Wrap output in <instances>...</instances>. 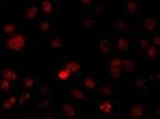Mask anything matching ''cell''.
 <instances>
[{
	"label": "cell",
	"instance_id": "cell-1",
	"mask_svg": "<svg viewBox=\"0 0 160 119\" xmlns=\"http://www.w3.org/2000/svg\"><path fill=\"white\" fill-rule=\"evenodd\" d=\"M28 41H29V36H28V31L26 30H21L15 33L11 36H8L4 41V46L9 53H14V54H21L24 53V50L28 46Z\"/></svg>",
	"mask_w": 160,
	"mask_h": 119
},
{
	"label": "cell",
	"instance_id": "cell-2",
	"mask_svg": "<svg viewBox=\"0 0 160 119\" xmlns=\"http://www.w3.org/2000/svg\"><path fill=\"white\" fill-rule=\"evenodd\" d=\"M105 68H106V78H111L112 80L119 79L122 71V58L118 55H112L105 61Z\"/></svg>",
	"mask_w": 160,
	"mask_h": 119
},
{
	"label": "cell",
	"instance_id": "cell-3",
	"mask_svg": "<svg viewBox=\"0 0 160 119\" xmlns=\"http://www.w3.org/2000/svg\"><path fill=\"white\" fill-rule=\"evenodd\" d=\"M80 20H81V26L82 29L88 31H96L100 28V23L95 15H92L90 11L86 9H82L80 13Z\"/></svg>",
	"mask_w": 160,
	"mask_h": 119
},
{
	"label": "cell",
	"instance_id": "cell-4",
	"mask_svg": "<svg viewBox=\"0 0 160 119\" xmlns=\"http://www.w3.org/2000/svg\"><path fill=\"white\" fill-rule=\"evenodd\" d=\"M96 109L102 115H112L116 111V101L112 99L102 98L96 100Z\"/></svg>",
	"mask_w": 160,
	"mask_h": 119
},
{
	"label": "cell",
	"instance_id": "cell-5",
	"mask_svg": "<svg viewBox=\"0 0 160 119\" xmlns=\"http://www.w3.org/2000/svg\"><path fill=\"white\" fill-rule=\"evenodd\" d=\"M39 9L40 13L50 19H54L58 14V8H56V0H41L39 3Z\"/></svg>",
	"mask_w": 160,
	"mask_h": 119
},
{
	"label": "cell",
	"instance_id": "cell-6",
	"mask_svg": "<svg viewBox=\"0 0 160 119\" xmlns=\"http://www.w3.org/2000/svg\"><path fill=\"white\" fill-rule=\"evenodd\" d=\"M59 110L65 118H76L79 115V106L75 100L61 103L59 105Z\"/></svg>",
	"mask_w": 160,
	"mask_h": 119
},
{
	"label": "cell",
	"instance_id": "cell-7",
	"mask_svg": "<svg viewBox=\"0 0 160 119\" xmlns=\"http://www.w3.org/2000/svg\"><path fill=\"white\" fill-rule=\"evenodd\" d=\"M39 6L34 3H26L21 6V15L26 21H34L39 15Z\"/></svg>",
	"mask_w": 160,
	"mask_h": 119
},
{
	"label": "cell",
	"instance_id": "cell-8",
	"mask_svg": "<svg viewBox=\"0 0 160 119\" xmlns=\"http://www.w3.org/2000/svg\"><path fill=\"white\" fill-rule=\"evenodd\" d=\"M112 46L116 50H119L124 54H128V53L131 51V48H132L131 39L128 38V36H118V38H115V40L112 43Z\"/></svg>",
	"mask_w": 160,
	"mask_h": 119
},
{
	"label": "cell",
	"instance_id": "cell-9",
	"mask_svg": "<svg viewBox=\"0 0 160 119\" xmlns=\"http://www.w3.org/2000/svg\"><path fill=\"white\" fill-rule=\"evenodd\" d=\"M20 24L18 21H1L0 23V33L2 36H11L19 31Z\"/></svg>",
	"mask_w": 160,
	"mask_h": 119
},
{
	"label": "cell",
	"instance_id": "cell-10",
	"mask_svg": "<svg viewBox=\"0 0 160 119\" xmlns=\"http://www.w3.org/2000/svg\"><path fill=\"white\" fill-rule=\"evenodd\" d=\"M98 85H99V80H98V76H96V75L88 74V75H84V76H82L81 86H82L85 90H88L89 93H95Z\"/></svg>",
	"mask_w": 160,
	"mask_h": 119
},
{
	"label": "cell",
	"instance_id": "cell-11",
	"mask_svg": "<svg viewBox=\"0 0 160 119\" xmlns=\"http://www.w3.org/2000/svg\"><path fill=\"white\" fill-rule=\"evenodd\" d=\"M38 29L41 35H50L54 34V21L50 18L40 19L38 23Z\"/></svg>",
	"mask_w": 160,
	"mask_h": 119
},
{
	"label": "cell",
	"instance_id": "cell-12",
	"mask_svg": "<svg viewBox=\"0 0 160 119\" xmlns=\"http://www.w3.org/2000/svg\"><path fill=\"white\" fill-rule=\"evenodd\" d=\"M52 76L56 81H69L70 79L74 78V75L71 73H69L62 65H56L54 68V71H52Z\"/></svg>",
	"mask_w": 160,
	"mask_h": 119
},
{
	"label": "cell",
	"instance_id": "cell-13",
	"mask_svg": "<svg viewBox=\"0 0 160 119\" xmlns=\"http://www.w3.org/2000/svg\"><path fill=\"white\" fill-rule=\"evenodd\" d=\"M158 26V16L156 15H152V16H148L145 18L144 23H142V34H151L155 31Z\"/></svg>",
	"mask_w": 160,
	"mask_h": 119
},
{
	"label": "cell",
	"instance_id": "cell-14",
	"mask_svg": "<svg viewBox=\"0 0 160 119\" xmlns=\"http://www.w3.org/2000/svg\"><path fill=\"white\" fill-rule=\"evenodd\" d=\"M61 65L69 73H71L72 75L78 74L80 71V69H81V64H80V61L78 59H65V60L61 61Z\"/></svg>",
	"mask_w": 160,
	"mask_h": 119
},
{
	"label": "cell",
	"instance_id": "cell-15",
	"mask_svg": "<svg viewBox=\"0 0 160 119\" xmlns=\"http://www.w3.org/2000/svg\"><path fill=\"white\" fill-rule=\"evenodd\" d=\"M69 96L78 101V100H82L86 98V93H85V89L80 85H72L70 89H69Z\"/></svg>",
	"mask_w": 160,
	"mask_h": 119
},
{
	"label": "cell",
	"instance_id": "cell-16",
	"mask_svg": "<svg viewBox=\"0 0 160 119\" xmlns=\"http://www.w3.org/2000/svg\"><path fill=\"white\" fill-rule=\"evenodd\" d=\"M122 10H124V14L125 15L131 16V15H134V14L138 13V10H139V3L132 1V0H124L122 1Z\"/></svg>",
	"mask_w": 160,
	"mask_h": 119
},
{
	"label": "cell",
	"instance_id": "cell-17",
	"mask_svg": "<svg viewBox=\"0 0 160 119\" xmlns=\"http://www.w3.org/2000/svg\"><path fill=\"white\" fill-rule=\"evenodd\" d=\"M1 76L5 78V79H8V80H10L12 84H15V83L18 81V79H19V74H18V71H16L14 68H11V66H6V65L2 66Z\"/></svg>",
	"mask_w": 160,
	"mask_h": 119
},
{
	"label": "cell",
	"instance_id": "cell-18",
	"mask_svg": "<svg viewBox=\"0 0 160 119\" xmlns=\"http://www.w3.org/2000/svg\"><path fill=\"white\" fill-rule=\"evenodd\" d=\"M18 94H15V93H12V94H9V95H6L5 96V99H4V101H2V109L4 110H11V109H14L15 106H18Z\"/></svg>",
	"mask_w": 160,
	"mask_h": 119
},
{
	"label": "cell",
	"instance_id": "cell-19",
	"mask_svg": "<svg viewBox=\"0 0 160 119\" xmlns=\"http://www.w3.org/2000/svg\"><path fill=\"white\" fill-rule=\"evenodd\" d=\"M112 41L108 38H104V39H100L98 41V49L100 50V53L102 54H110L112 51Z\"/></svg>",
	"mask_w": 160,
	"mask_h": 119
},
{
	"label": "cell",
	"instance_id": "cell-20",
	"mask_svg": "<svg viewBox=\"0 0 160 119\" xmlns=\"http://www.w3.org/2000/svg\"><path fill=\"white\" fill-rule=\"evenodd\" d=\"M129 114L131 118L140 119L144 116V105L141 103H135L129 108Z\"/></svg>",
	"mask_w": 160,
	"mask_h": 119
},
{
	"label": "cell",
	"instance_id": "cell-21",
	"mask_svg": "<svg viewBox=\"0 0 160 119\" xmlns=\"http://www.w3.org/2000/svg\"><path fill=\"white\" fill-rule=\"evenodd\" d=\"M144 58L146 60H156L158 59V46H155L154 44H149L144 50H142Z\"/></svg>",
	"mask_w": 160,
	"mask_h": 119
},
{
	"label": "cell",
	"instance_id": "cell-22",
	"mask_svg": "<svg viewBox=\"0 0 160 119\" xmlns=\"http://www.w3.org/2000/svg\"><path fill=\"white\" fill-rule=\"evenodd\" d=\"M95 91L98 93V95H101V96H112L114 93H115L114 91V88L110 84H106V83L98 85V88H96Z\"/></svg>",
	"mask_w": 160,
	"mask_h": 119
},
{
	"label": "cell",
	"instance_id": "cell-23",
	"mask_svg": "<svg viewBox=\"0 0 160 119\" xmlns=\"http://www.w3.org/2000/svg\"><path fill=\"white\" fill-rule=\"evenodd\" d=\"M21 83H22L24 89H28V90H32L38 85V80L35 78H31V76H24L21 79Z\"/></svg>",
	"mask_w": 160,
	"mask_h": 119
},
{
	"label": "cell",
	"instance_id": "cell-24",
	"mask_svg": "<svg viewBox=\"0 0 160 119\" xmlns=\"http://www.w3.org/2000/svg\"><path fill=\"white\" fill-rule=\"evenodd\" d=\"M89 11H90L92 15H101V14H104V13L106 11V5H105L104 3L98 4V5H92Z\"/></svg>",
	"mask_w": 160,
	"mask_h": 119
},
{
	"label": "cell",
	"instance_id": "cell-25",
	"mask_svg": "<svg viewBox=\"0 0 160 119\" xmlns=\"http://www.w3.org/2000/svg\"><path fill=\"white\" fill-rule=\"evenodd\" d=\"M136 68V61L134 59H122V70L132 71Z\"/></svg>",
	"mask_w": 160,
	"mask_h": 119
},
{
	"label": "cell",
	"instance_id": "cell-26",
	"mask_svg": "<svg viewBox=\"0 0 160 119\" xmlns=\"http://www.w3.org/2000/svg\"><path fill=\"white\" fill-rule=\"evenodd\" d=\"M114 28H115V30H118V31H122V33H126V34L131 33V28H130L126 23H124V21H116V23L114 24Z\"/></svg>",
	"mask_w": 160,
	"mask_h": 119
},
{
	"label": "cell",
	"instance_id": "cell-27",
	"mask_svg": "<svg viewBox=\"0 0 160 119\" xmlns=\"http://www.w3.org/2000/svg\"><path fill=\"white\" fill-rule=\"evenodd\" d=\"M12 83L10 81V80H8V79H5V78H0V91H2V93H6V91H9V90H11V88H12Z\"/></svg>",
	"mask_w": 160,
	"mask_h": 119
},
{
	"label": "cell",
	"instance_id": "cell-28",
	"mask_svg": "<svg viewBox=\"0 0 160 119\" xmlns=\"http://www.w3.org/2000/svg\"><path fill=\"white\" fill-rule=\"evenodd\" d=\"M50 45H51V48H52V49H60V48H62L64 41H62L59 36L52 35V36H51V39H50Z\"/></svg>",
	"mask_w": 160,
	"mask_h": 119
},
{
	"label": "cell",
	"instance_id": "cell-29",
	"mask_svg": "<svg viewBox=\"0 0 160 119\" xmlns=\"http://www.w3.org/2000/svg\"><path fill=\"white\" fill-rule=\"evenodd\" d=\"M134 81H135V85H136L139 89L146 91V89H148V80H146V79H144L142 76H136Z\"/></svg>",
	"mask_w": 160,
	"mask_h": 119
},
{
	"label": "cell",
	"instance_id": "cell-30",
	"mask_svg": "<svg viewBox=\"0 0 160 119\" xmlns=\"http://www.w3.org/2000/svg\"><path fill=\"white\" fill-rule=\"evenodd\" d=\"M159 73H151L150 75H149V78H148V84H151V85H154V84H156L158 83V80H159Z\"/></svg>",
	"mask_w": 160,
	"mask_h": 119
},
{
	"label": "cell",
	"instance_id": "cell-31",
	"mask_svg": "<svg viewBox=\"0 0 160 119\" xmlns=\"http://www.w3.org/2000/svg\"><path fill=\"white\" fill-rule=\"evenodd\" d=\"M36 106L40 108V109H48V108L50 106V100H49V99H42V100L38 101Z\"/></svg>",
	"mask_w": 160,
	"mask_h": 119
},
{
	"label": "cell",
	"instance_id": "cell-32",
	"mask_svg": "<svg viewBox=\"0 0 160 119\" xmlns=\"http://www.w3.org/2000/svg\"><path fill=\"white\" fill-rule=\"evenodd\" d=\"M150 44V40H149V38L148 36H142L141 39H140V50L142 51L148 45Z\"/></svg>",
	"mask_w": 160,
	"mask_h": 119
},
{
	"label": "cell",
	"instance_id": "cell-33",
	"mask_svg": "<svg viewBox=\"0 0 160 119\" xmlns=\"http://www.w3.org/2000/svg\"><path fill=\"white\" fill-rule=\"evenodd\" d=\"M151 40H152V44H154L155 46H159V45H160V39H159V35H158L156 33H154Z\"/></svg>",
	"mask_w": 160,
	"mask_h": 119
},
{
	"label": "cell",
	"instance_id": "cell-34",
	"mask_svg": "<svg viewBox=\"0 0 160 119\" xmlns=\"http://www.w3.org/2000/svg\"><path fill=\"white\" fill-rule=\"evenodd\" d=\"M80 3L84 5V6H92V5H95V0H80Z\"/></svg>",
	"mask_w": 160,
	"mask_h": 119
},
{
	"label": "cell",
	"instance_id": "cell-35",
	"mask_svg": "<svg viewBox=\"0 0 160 119\" xmlns=\"http://www.w3.org/2000/svg\"><path fill=\"white\" fill-rule=\"evenodd\" d=\"M9 1H16V0H9Z\"/></svg>",
	"mask_w": 160,
	"mask_h": 119
},
{
	"label": "cell",
	"instance_id": "cell-36",
	"mask_svg": "<svg viewBox=\"0 0 160 119\" xmlns=\"http://www.w3.org/2000/svg\"><path fill=\"white\" fill-rule=\"evenodd\" d=\"M0 1H2V0H0Z\"/></svg>",
	"mask_w": 160,
	"mask_h": 119
}]
</instances>
